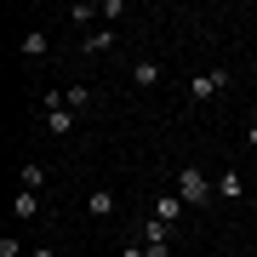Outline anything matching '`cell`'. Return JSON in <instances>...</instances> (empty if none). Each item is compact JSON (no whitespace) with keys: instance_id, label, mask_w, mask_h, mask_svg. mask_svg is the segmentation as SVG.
Returning a JSON list of instances; mask_svg holds the SVG:
<instances>
[{"instance_id":"cell-5","label":"cell","mask_w":257,"mask_h":257,"mask_svg":"<svg viewBox=\"0 0 257 257\" xmlns=\"http://www.w3.org/2000/svg\"><path fill=\"white\" fill-rule=\"evenodd\" d=\"M46 52H52V35H46V29H29V35L18 40V57H23V63H40Z\"/></svg>"},{"instance_id":"cell-6","label":"cell","mask_w":257,"mask_h":257,"mask_svg":"<svg viewBox=\"0 0 257 257\" xmlns=\"http://www.w3.org/2000/svg\"><path fill=\"white\" fill-rule=\"evenodd\" d=\"M40 183H46V166H40V160H23V172H18V189L40 194Z\"/></svg>"},{"instance_id":"cell-7","label":"cell","mask_w":257,"mask_h":257,"mask_svg":"<svg viewBox=\"0 0 257 257\" xmlns=\"http://www.w3.org/2000/svg\"><path fill=\"white\" fill-rule=\"evenodd\" d=\"M12 217H40V194H29V189H18V194H12Z\"/></svg>"},{"instance_id":"cell-15","label":"cell","mask_w":257,"mask_h":257,"mask_svg":"<svg viewBox=\"0 0 257 257\" xmlns=\"http://www.w3.org/2000/svg\"><path fill=\"white\" fill-rule=\"evenodd\" d=\"M18 251H23V240H12V234L0 240V257H18Z\"/></svg>"},{"instance_id":"cell-13","label":"cell","mask_w":257,"mask_h":257,"mask_svg":"<svg viewBox=\"0 0 257 257\" xmlns=\"http://www.w3.org/2000/svg\"><path fill=\"white\" fill-rule=\"evenodd\" d=\"M217 200H240V172H223L217 177Z\"/></svg>"},{"instance_id":"cell-9","label":"cell","mask_w":257,"mask_h":257,"mask_svg":"<svg viewBox=\"0 0 257 257\" xmlns=\"http://www.w3.org/2000/svg\"><path fill=\"white\" fill-rule=\"evenodd\" d=\"M86 211H92V217H114V194L109 189H92V194H86Z\"/></svg>"},{"instance_id":"cell-14","label":"cell","mask_w":257,"mask_h":257,"mask_svg":"<svg viewBox=\"0 0 257 257\" xmlns=\"http://www.w3.org/2000/svg\"><path fill=\"white\" fill-rule=\"evenodd\" d=\"M63 103H69V109H86V103H92V86H80V80H74L69 92H63Z\"/></svg>"},{"instance_id":"cell-1","label":"cell","mask_w":257,"mask_h":257,"mask_svg":"<svg viewBox=\"0 0 257 257\" xmlns=\"http://www.w3.org/2000/svg\"><path fill=\"white\" fill-rule=\"evenodd\" d=\"M177 194H183V206H211L217 200V183H211L200 166H183L177 172Z\"/></svg>"},{"instance_id":"cell-17","label":"cell","mask_w":257,"mask_h":257,"mask_svg":"<svg viewBox=\"0 0 257 257\" xmlns=\"http://www.w3.org/2000/svg\"><path fill=\"white\" fill-rule=\"evenodd\" d=\"M29 257H57V251H52V246H35V251H29Z\"/></svg>"},{"instance_id":"cell-18","label":"cell","mask_w":257,"mask_h":257,"mask_svg":"<svg viewBox=\"0 0 257 257\" xmlns=\"http://www.w3.org/2000/svg\"><path fill=\"white\" fill-rule=\"evenodd\" d=\"M251 211H257V194H251Z\"/></svg>"},{"instance_id":"cell-8","label":"cell","mask_w":257,"mask_h":257,"mask_svg":"<svg viewBox=\"0 0 257 257\" xmlns=\"http://www.w3.org/2000/svg\"><path fill=\"white\" fill-rule=\"evenodd\" d=\"M143 246H149V251H155V246H172V229L155 223V217H143Z\"/></svg>"},{"instance_id":"cell-3","label":"cell","mask_w":257,"mask_h":257,"mask_svg":"<svg viewBox=\"0 0 257 257\" xmlns=\"http://www.w3.org/2000/svg\"><path fill=\"white\" fill-rule=\"evenodd\" d=\"M46 132H57V138L74 132V109L63 103V92H46Z\"/></svg>"},{"instance_id":"cell-4","label":"cell","mask_w":257,"mask_h":257,"mask_svg":"<svg viewBox=\"0 0 257 257\" xmlns=\"http://www.w3.org/2000/svg\"><path fill=\"white\" fill-rule=\"evenodd\" d=\"M149 217H155V223H166V229H177V217H183V194H155Z\"/></svg>"},{"instance_id":"cell-10","label":"cell","mask_w":257,"mask_h":257,"mask_svg":"<svg viewBox=\"0 0 257 257\" xmlns=\"http://www.w3.org/2000/svg\"><path fill=\"white\" fill-rule=\"evenodd\" d=\"M92 18H103V12L92 6V0H80V6H69V23H74V29H86V35H92Z\"/></svg>"},{"instance_id":"cell-11","label":"cell","mask_w":257,"mask_h":257,"mask_svg":"<svg viewBox=\"0 0 257 257\" xmlns=\"http://www.w3.org/2000/svg\"><path fill=\"white\" fill-rule=\"evenodd\" d=\"M132 86H143V92L160 86V63H138V69H132Z\"/></svg>"},{"instance_id":"cell-12","label":"cell","mask_w":257,"mask_h":257,"mask_svg":"<svg viewBox=\"0 0 257 257\" xmlns=\"http://www.w3.org/2000/svg\"><path fill=\"white\" fill-rule=\"evenodd\" d=\"M86 52H114V35H109V29H92V35H86Z\"/></svg>"},{"instance_id":"cell-2","label":"cell","mask_w":257,"mask_h":257,"mask_svg":"<svg viewBox=\"0 0 257 257\" xmlns=\"http://www.w3.org/2000/svg\"><path fill=\"white\" fill-rule=\"evenodd\" d=\"M223 92H229V69H200L189 80V103H194V109L211 103V97H223Z\"/></svg>"},{"instance_id":"cell-16","label":"cell","mask_w":257,"mask_h":257,"mask_svg":"<svg viewBox=\"0 0 257 257\" xmlns=\"http://www.w3.org/2000/svg\"><path fill=\"white\" fill-rule=\"evenodd\" d=\"M246 143L257 149V109H251V126H246Z\"/></svg>"}]
</instances>
